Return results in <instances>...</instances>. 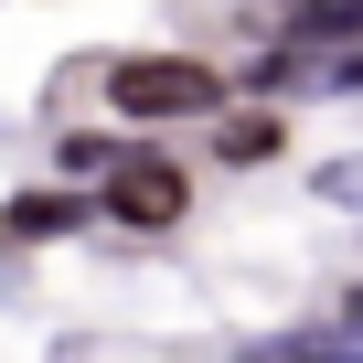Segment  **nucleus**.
I'll use <instances>...</instances> for the list:
<instances>
[{"instance_id":"obj_3","label":"nucleus","mask_w":363,"mask_h":363,"mask_svg":"<svg viewBox=\"0 0 363 363\" xmlns=\"http://www.w3.org/2000/svg\"><path fill=\"white\" fill-rule=\"evenodd\" d=\"M86 225H107V214H96V193H75V182H43V193L0 203V246H54V235H86Z\"/></svg>"},{"instance_id":"obj_6","label":"nucleus","mask_w":363,"mask_h":363,"mask_svg":"<svg viewBox=\"0 0 363 363\" xmlns=\"http://www.w3.org/2000/svg\"><path fill=\"white\" fill-rule=\"evenodd\" d=\"M118 160H128V139H118V128H65V139H54V182H75V193H96Z\"/></svg>"},{"instance_id":"obj_7","label":"nucleus","mask_w":363,"mask_h":363,"mask_svg":"<svg viewBox=\"0 0 363 363\" xmlns=\"http://www.w3.org/2000/svg\"><path fill=\"white\" fill-rule=\"evenodd\" d=\"M235 363H363L352 331H278V342H246Z\"/></svg>"},{"instance_id":"obj_2","label":"nucleus","mask_w":363,"mask_h":363,"mask_svg":"<svg viewBox=\"0 0 363 363\" xmlns=\"http://www.w3.org/2000/svg\"><path fill=\"white\" fill-rule=\"evenodd\" d=\"M182 203H193V171L160 160V150H128V160L96 182V214H107L118 235H171V225H182Z\"/></svg>"},{"instance_id":"obj_8","label":"nucleus","mask_w":363,"mask_h":363,"mask_svg":"<svg viewBox=\"0 0 363 363\" xmlns=\"http://www.w3.org/2000/svg\"><path fill=\"white\" fill-rule=\"evenodd\" d=\"M342 331H352V342H363V289H352V299H342Z\"/></svg>"},{"instance_id":"obj_5","label":"nucleus","mask_w":363,"mask_h":363,"mask_svg":"<svg viewBox=\"0 0 363 363\" xmlns=\"http://www.w3.org/2000/svg\"><path fill=\"white\" fill-rule=\"evenodd\" d=\"M289 150V118L278 107H235V118H214V160H235V171H267Z\"/></svg>"},{"instance_id":"obj_4","label":"nucleus","mask_w":363,"mask_h":363,"mask_svg":"<svg viewBox=\"0 0 363 363\" xmlns=\"http://www.w3.org/2000/svg\"><path fill=\"white\" fill-rule=\"evenodd\" d=\"M278 43H289L299 65H310V54H320V65L352 54V43H363V0H289V11H278Z\"/></svg>"},{"instance_id":"obj_1","label":"nucleus","mask_w":363,"mask_h":363,"mask_svg":"<svg viewBox=\"0 0 363 363\" xmlns=\"http://www.w3.org/2000/svg\"><path fill=\"white\" fill-rule=\"evenodd\" d=\"M225 107H235V86H225L214 65H193V54H118V65H107V118H128V128L225 118Z\"/></svg>"}]
</instances>
